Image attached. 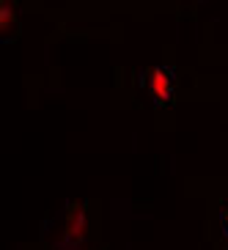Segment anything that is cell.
Here are the masks:
<instances>
[{
    "label": "cell",
    "instance_id": "obj_1",
    "mask_svg": "<svg viewBox=\"0 0 228 250\" xmlns=\"http://www.w3.org/2000/svg\"><path fill=\"white\" fill-rule=\"evenodd\" d=\"M140 85L146 91V96L157 107H165V104L173 102V96H176V77L170 72L168 66H151L143 72L140 77Z\"/></svg>",
    "mask_w": 228,
    "mask_h": 250
},
{
    "label": "cell",
    "instance_id": "obj_2",
    "mask_svg": "<svg viewBox=\"0 0 228 250\" xmlns=\"http://www.w3.org/2000/svg\"><path fill=\"white\" fill-rule=\"evenodd\" d=\"M85 226H88V212L85 204H69L66 217H63V248L77 250L85 242Z\"/></svg>",
    "mask_w": 228,
    "mask_h": 250
},
{
    "label": "cell",
    "instance_id": "obj_3",
    "mask_svg": "<svg viewBox=\"0 0 228 250\" xmlns=\"http://www.w3.org/2000/svg\"><path fill=\"white\" fill-rule=\"evenodd\" d=\"M0 30H3V39H14L20 33V20L11 3H0Z\"/></svg>",
    "mask_w": 228,
    "mask_h": 250
},
{
    "label": "cell",
    "instance_id": "obj_4",
    "mask_svg": "<svg viewBox=\"0 0 228 250\" xmlns=\"http://www.w3.org/2000/svg\"><path fill=\"white\" fill-rule=\"evenodd\" d=\"M220 228H223V236H226V242H228V204H223V209H220Z\"/></svg>",
    "mask_w": 228,
    "mask_h": 250
}]
</instances>
